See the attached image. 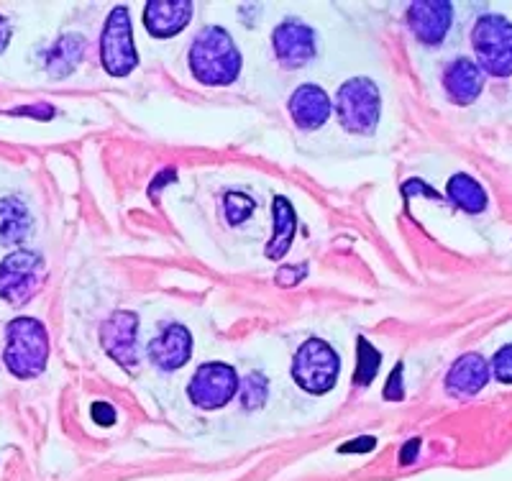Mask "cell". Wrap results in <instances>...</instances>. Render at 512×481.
<instances>
[{
    "label": "cell",
    "instance_id": "12",
    "mask_svg": "<svg viewBox=\"0 0 512 481\" xmlns=\"http://www.w3.org/2000/svg\"><path fill=\"white\" fill-rule=\"evenodd\" d=\"M192 336L185 325H164V331L149 343V359L159 371H177L190 361Z\"/></svg>",
    "mask_w": 512,
    "mask_h": 481
},
{
    "label": "cell",
    "instance_id": "8",
    "mask_svg": "<svg viewBox=\"0 0 512 481\" xmlns=\"http://www.w3.org/2000/svg\"><path fill=\"white\" fill-rule=\"evenodd\" d=\"M239 384L241 382L233 366L210 361V364L198 366V371L192 374L187 395H190V400L200 410H218V407L228 405L236 397Z\"/></svg>",
    "mask_w": 512,
    "mask_h": 481
},
{
    "label": "cell",
    "instance_id": "15",
    "mask_svg": "<svg viewBox=\"0 0 512 481\" xmlns=\"http://www.w3.org/2000/svg\"><path fill=\"white\" fill-rule=\"evenodd\" d=\"M489 382V366L479 354H466L446 374V392L451 397H472Z\"/></svg>",
    "mask_w": 512,
    "mask_h": 481
},
{
    "label": "cell",
    "instance_id": "9",
    "mask_svg": "<svg viewBox=\"0 0 512 481\" xmlns=\"http://www.w3.org/2000/svg\"><path fill=\"white\" fill-rule=\"evenodd\" d=\"M100 346L123 369L139 366V318L128 310H118L100 325Z\"/></svg>",
    "mask_w": 512,
    "mask_h": 481
},
{
    "label": "cell",
    "instance_id": "18",
    "mask_svg": "<svg viewBox=\"0 0 512 481\" xmlns=\"http://www.w3.org/2000/svg\"><path fill=\"white\" fill-rule=\"evenodd\" d=\"M272 218H274V233L267 244V259L277 261L290 251L292 238H295V231H297V215L295 210H292L290 200L274 198Z\"/></svg>",
    "mask_w": 512,
    "mask_h": 481
},
{
    "label": "cell",
    "instance_id": "27",
    "mask_svg": "<svg viewBox=\"0 0 512 481\" xmlns=\"http://www.w3.org/2000/svg\"><path fill=\"white\" fill-rule=\"evenodd\" d=\"M305 274V267L297 272V267H290V269H282L280 274H277V282L282 284V287H292V284H297V279L303 277Z\"/></svg>",
    "mask_w": 512,
    "mask_h": 481
},
{
    "label": "cell",
    "instance_id": "10",
    "mask_svg": "<svg viewBox=\"0 0 512 481\" xmlns=\"http://www.w3.org/2000/svg\"><path fill=\"white\" fill-rule=\"evenodd\" d=\"M272 47L274 54H277V62L285 70H300L318 52L313 29L308 24H303V21H297V18H287L285 24L274 29Z\"/></svg>",
    "mask_w": 512,
    "mask_h": 481
},
{
    "label": "cell",
    "instance_id": "4",
    "mask_svg": "<svg viewBox=\"0 0 512 481\" xmlns=\"http://www.w3.org/2000/svg\"><path fill=\"white\" fill-rule=\"evenodd\" d=\"M477 67L495 77L512 75V24L505 16H482L472 31Z\"/></svg>",
    "mask_w": 512,
    "mask_h": 481
},
{
    "label": "cell",
    "instance_id": "28",
    "mask_svg": "<svg viewBox=\"0 0 512 481\" xmlns=\"http://www.w3.org/2000/svg\"><path fill=\"white\" fill-rule=\"evenodd\" d=\"M11 36H13L11 21H8L6 16H0V54L8 49V44H11Z\"/></svg>",
    "mask_w": 512,
    "mask_h": 481
},
{
    "label": "cell",
    "instance_id": "6",
    "mask_svg": "<svg viewBox=\"0 0 512 481\" xmlns=\"http://www.w3.org/2000/svg\"><path fill=\"white\" fill-rule=\"evenodd\" d=\"M100 62L111 77H126L139 64L134 44V29L126 6L113 8L100 36Z\"/></svg>",
    "mask_w": 512,
    "mask_h": 481
},
{
    "label": "cell",
    "instance_id": "24",
    "mask_svg": "<svg viewBox=\"0 0 512 481\" xmlns=\"http://www.w3.org/2000/svg\"><path fill=\"white\" fill-rule=\"evenodd\" d=\"M489 369H492V374H495L497 382L512 384V343L510 346H502L500 351H497Z\"/></svg>",
    "mask_w": 512,
    "mask_h": 481
},
{
    "label": "cell",
    "instance_id": "3",
    "mask_svg": "<svg viewBox=\"0 0 512 481\" xmlns=\"http://www.w3.org/2000/svg\"><path fill=\"white\" fill-rule=\"evenodd\" d=\"M336 113L349 134H372L382 116L379 87L367 77H354L338 87Z\"/></svg>",
    "mask_w": 512,
    "mask_h": 481
},
{
    "label": "cell",
    "instance_id": "13",
    "mask_svg": "<svg viewBox=\"0 0 512 481\" xmlns=\"http://www.w3.org/2000/svg\"><path fill=\"white\" fill-rule=\"evenodd\" d=\"M192 18L190 0H152L144 8L146 31L157 39H169L180 34Z\"/></svg>",
    "mask_w": 512,
    "mask_h": 481
},
{
    "label": "cell",
    "instance_id": "20",
    "mask_svg": "<svg viewBox=\"0 0 512 481\" xmlns=\"http://www.w3.org/2000/svg\"><path fill=\"white\" fill-rule=\"evenodd\" d=\"M448 198L456 208L466 210V213H482L487 208V192L469 174H454L448 180Z\"/></svg>",
    "mask_w": 512,
    "mask_h": 481
},
{
    "label": "cell",
    "instance_id": "7",
    "mask_svg": "<svg viewBox=\"0 0 512 481\" xmlns=\"http://www.w3.org/2000/svg\"><path fill=\"white\" fill-rule=\"evenodd\" d=\"M41 256L34 251H13L0 264V300L21 308L36 295L41 284Z\"/></svg>",
    "mask_w": 512,
    "mask_h": 481
},
{
    "label": "cell",
    "instance_id": "21",
    "mask_svg": "<svg viewBox=\"0 0 512 481\" xmlns=\"http://www.w3.org/2000/svg\"><path fill=\"white\" fill-rule=\"evenodd\" d=\"M379 364H382V354H379L367 338H359L356 341V384L359 387H369L374 382V377H377Z\"/></svg>",
    "mask_w": 512,
    "mask_h": 481
},
{
    "label": "cell",
    "instance_id": "5",
    "mask_svg": "<svg viewBox=\"0 0 512 481\" xmlns=\"http://www.w3.org/2000/svg\"><path fill=\"white\" fill-rule=\"evenodd\" d=\"M341 371V359L328 343L310 338L303 346L297 348L295 359H292V377L297 387H303L310 395H326L331 392L333 384Z\"/></svg>",
    "mask_w": 512,
    "mask_h": 481
},
{
    "label": "cell",
    "instance_id": "11",
    "mask_svg": "<svg viewBox=\"0 0 512 481\" xmlns=\"http://www.w3.org/2000/svg\"><path fill=\"white\" fill-rule=\"evenodd\" d=\"M451 16H454V8L448 0H418L408 8V26L415 39L428 47H436L451 29Z\"/></svg>",
    "mask_w": 512,
    "mask_h": 481
},
{
    "label": "cell",
    "instance_id": "22",
    "mask_svg": "<svg viewBox=\"0 0 512 481\" xmlns=\"http://www.w3.org/2000/svg\"><path fill=\"white\" fill-rule=\"evenodd\" d=\"M239 395H241V405H244L246 410L262 407L264 402H267V379H264V374L251 371L249 377L244 379V384H239Z\"/></svg>",
    "mask_w": 512,
    "mask_h": 481
},
{
    "label": "cell",
    "instance_id": "25",
    "mask_svg": "<svg viewBox=\"0 0 512 481\" xmlns=\"http://www.w3.org/2000/svg\"><path fill=\"white\" fill-rule=\"evenodd\" d=\"M90 412H93L95 423L103 425V428H105V425L116 423V410H113V407L108 405V402H95L93 410H90Z\"/></svg>",
    "mask_w": 512,
    "mask_h": 481
},
{
    "label": "cell",
    "instance_id": "14",
    "mask_svg": "<svg viewBox=\"0 0 512 481\" xmlns=\"http://www.w3.org/2000/svg\"><path fill=\"white\" fill-rule=\"evenodd\" d=\"M290 116L297 128L303 131H315L331 116V100H328L326 90H320L318 85H300L295 93L290 95Z\"/></svg>",
    "mask_w": 512,
    "mask_h": 481
},
{
    "label": "cell",
    "instance_id": "1",
    "mask_svg": "<svg viewBox=\"0 0 512 481\" xmlns=\"http://www.w3.org/2000/svg\"><path fill=\"white\" fill-rule=\"evenodd\" d=\"M190 70L195 80L210 87L236 82L241 75V52L221 26H205L190 47Z\"/></svg>",
    "mask_w": 512,
    "mask_h": 481
},
{
    "label": "cell",
    "instance_id": "26",
    "mask_svg": "<svg viewBox=\"0 0 512 481\" xmlns=\"http://www.w3.org/2000/svg\"><path fill=\"white\" fill-rule=\"evenodd\" d=\"M384 397L387 400H402V364H397V369L392 371L387 389H384Z\"/></svg>",
    "mask_w": 512,
    "mask_h": 481
},
{
    "label": "cell",
    "instance_id": "19",
    "mask_svg": "<svg viewBox=\"0 0 512 481\" xmlns=\"http://www.w3.org/2000/svg\"><path fill=\"white\" fill-rule=\"evenodd\" d=\"M31 231V213L18 198L0 200V244H21Z\"/></svg>",
    "mask_w": 512,
    "mask_h": 481
},
{
    "label": "cell",
    "instance_id": "17",
    "mask_svg": "<svg viewBox=\"0 0 512 481\" xmlns=\"http://www.w3.org/2000/svg\"><path fill=\"white\" fill-rule=\"evenodd\" d=\"M82 57H85V39L80 34L59 36L47 54V72L54 80H64L80 67Z\"/></svg>",
    "mask_w": 512,
    "mask_h": 481
},
{
    "label": "cell",
    "instance_id": "23",
    "mask_svg": "<svg viewBox=\"0 0 512 481\" xmlns=\"http://www.w3.org/2000/svg\"><path fill=\"white\" fill-rule=\"evenodd\" d=\"M256 203L249 195H241V192H228L226 200H223V210H226V218L231 226H239L254 213Z\"/></svg>",
    "mask_w": 512,
    "mask_h": 481
},
{
    "label": "cell",
    "instance_id": "16",
    "mask_svg": "<svg viewBox=\"0 0 512 481\" xmlns=\"http://www.w3.org/2000/svg\"><path fill=\"white\" fill-rule=\"evenodd\" d=\"M443 87H446L448 98L454 100V103H474L484 87L482 70H479L477 62H472V59H454L446 67V72H443Z\"/></svg>",
    "mask_w": 512,
    "mask_h": 481
},
{
    "label": "cell",
    "instance_id": "2",
    "mask_svg": "<svg viewBox=\"0 0 512 481\" xmlns=\"http://www.w3.org/2000/svg\"><path fill=\"white\" fill-rule=\"evenodd\" d=\"M49 336L47 328L34 318H16L6 331V361L8 371L18 379H34L47 369Z\"/></svg>",
    "mask_w": 512,
    "mask_h": 481
},
{
    "label": "cell",
    "instance_id": "30",
    "mask_svg": "<svg viewBox=\"0 0 512 481\" xmlns=\"http://www.w3.org/2000/svg\"><path fill=\"white\" fill-rule=\"evenodd\" d=\"M418 451H420V441H410L408 446H405V451H402L400 464H413V458Z\"/></svg>",
    "mask_w": 512,
    "mask_h": 481
},
{
    "label": "cell",
    "instance_id": "29",
    "mask_svg": "<svg viewBox=\"0 0 512 481\" xmlns=\"http://www.w3.org/2000/svg\"><path fill=\"white\" fill-rule=\"evenodd\" d=\"M372 448H374V438H361V441L346 443V446L341 448V453H354V451H372Z\"/></svg>",
    "mask_w": 512,
    "mask_h": 481
}]
</instances>
